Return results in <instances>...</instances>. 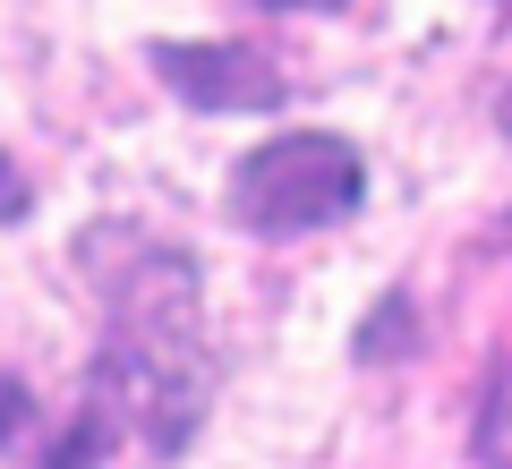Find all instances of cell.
I'll return each instance as SVG.
<instances>
[{
	"label": "cell",
	"instance_id": "cell-1",
	"mask_svg": "<svg viewBox=\"0 0 512 469\" xmlns=\"http://www.w3.org/2000/svg\"><path fill=\"white\" fill-rule=\"evenodd\" d=\"M367 163L359 145L333 137V128H299V137H265L248 163L231 171V222L239 231H265V239H291V231H325L359 205Z\"/></svg>",
	"mask_w": 512,
	"mask_h": 469
},
{
	"label": "cell",
	"instance_id": "cell-2",
	"mask_svg": "<svg viewBox=\"0 0 512 469\" xmlns=\"http://www.w3.org/2000/svg\"><path fill=\"white\" fill-rule=\"evenodd\" d=\"M154 69H163V86L188 94L197 111H265V103H282V77L256 52H239V43H163Z\"/></svg>",
	"mask_w": 512,
	"mask_h": 469
},
{
	"label": "cell",
	"instance_id": "cell-3",
	"mask_svg": "<svg viewBox=\"0 0 512 469\" xmlns=\"http://www.w3.org/2000/svg\"><path fill=\"white\" fill-rule=\"evenodd\" d=\"M9 214H26V171L0 154V222H9Z\"/></svg>",
	"mask_w": 512,
	"mask_h": 469
},
{
	"label": "cell",
	"instance_id": "cell-4",
	"mask_svg": "<svg viewBox=\"0 0 512 469\" xmlns=\"http://www.w3.org/2000/svg\"><path fill=\"white\" fill-rule=\"evenodd\" d=\"M265 9H325V0H265Z\"/></svg>",
	"mask_w": 512,
	"mask_h": 469
},
{
	"label": "cell",
	"instance_id": "cell-5",
	"mask_svg": "<svg viewBox=\"0 0 512 469\" xmlns=\"http://www.w3.org/2000/svg\"><path fill=\"white\" fill-rule=\"evenodd\" d=\"M504 239H512V222H504Z\"/></svg>",
	"mask_w": 512,
	"mask_h": 469
}]
</instances>
